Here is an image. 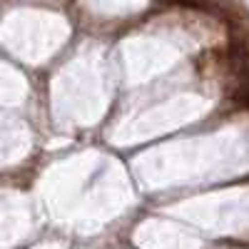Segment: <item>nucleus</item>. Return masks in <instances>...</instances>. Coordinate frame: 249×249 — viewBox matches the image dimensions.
Wrapping results in <instances>:
<instances>
[{"mask_svg":"<svg viewBox=\"0 0 249 249\" xmlns=\"http://www.w3.org/2000/svg\"><path fill=\"white\" fill-rule=\"evenodd\" d=\"M227 65L239 77V82H249V48L244 43H232L227 50Z\"/></svg>","mask_w":249,"mask_h":249,"instance_id":"1","label":"nucleus"},{"mask_svg":"<svg viewBox=\"0 0 249 249\" xmlns=\"http://www.w3.org/2000/svg\"><path fill=\"white\" fill-rule=\"evenodd\" d=\"M237 102L244 107H249V82H242V90L237 92Z\"/></svg>","mask_w":249,"mask_h":249,"instance_id":"2","label":"nucleus"},{"mask_svg":"<svg viewBox=\"0 0 249 249\" xmlns=\"http://www.w3.org/2000/svg\"><path fill=\"white\" fill-rule=\"evenodd\" d=\"M170 3H177L184 8H207V0H170Z\"/></svg>","mask_w":249,"mask_h":249,"instance_id":"3","label":"nucleus"}]
</instances>
